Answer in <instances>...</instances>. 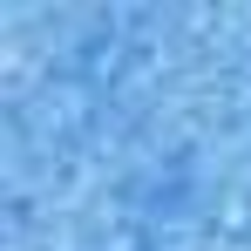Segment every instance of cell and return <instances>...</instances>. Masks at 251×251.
<instances>
[]
</instances>
